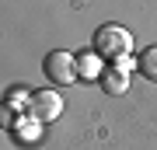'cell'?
Listing matches in <instances>:
<instances>
[{
    "instance_id": "6da1fadb",
    "label": "cell",
    "mask_w": 157,
    "mask_h": 150,
    "mask_svg": "<svg viewBox=\"0 0 157 150\" xmlns=\"http://www.w3.org/2000/svg\"><path fill=\"white\" fill-rule=\"evenodd\" d=\"M129 49H133V35H129V28L122 25H101L94 32V52L101 56V60H122V56H129Z\"/></svg>"
},
{
    "instance_id": "7a4b0ae2",
    "label": "cell",
    "mask_w": 157,
    "mask_h": 150,
    "mask_svg": "<svg viewBox=\"0 0 157 150\" xmlns=\"http://www.w3.org/2000/svg\"><path fill=\"white\" fill-rule=\"evenodd\" d=\"M42 73L52 84H63V87H67V84L77 80V56H70L67 49H52L42 60Z\"/></svg>"
},
{
    "instance_id": "3957f363",
    "label": "cell",
    "mask_w": 157,
    "mask_h": 150,
    "mask_svg": "<svg viewBox=\"0 0 157 150\" xmlns=\"http://www.w3.org/2000/svg\"><path fill=\"white\" fill-rule=\"evenodd\" d=\"M63 115V94H56V91H35L32 94V105H28V119H35V122H52V119Z\"/></svg>"
},
{
    "instance_id": "277c9868",
    "label": "cell",
    "mask_w": 157,
    "mask_h": 150,
    "mask_svg": "<svg viewBox=\"0 0 157 150\" xmlns=\"http://www.w3.org/2000/svg\"><path fill=\"white\" fill-rule=\"evenodd\" d=\"M101 73H105V67H101V56L94 49L77 52V80H101Z\"/></svg>"
},
{
    "instance_id": "5b68a950",
    "label": "cell",
    "mask_w": 157,
    "mask_h": 150,
    "mask_svg": "<svg viewBox=\"0 0 157 150\" xmlns=\"http://www.w3.org/2000/svg\"><path fill=\"white\" fill-rule=\"evenodd\" d=\"M101 91H105V94L108 98H119V94H126V91H129V73H122V70H105V73H101Z\"/></svg>"
},
{
    "instance_id": "8992f818",
    "label": "cell",
    "mask_w": 157,
    "mask_h": 150,
    "mask_svg": "<svg viewBox=\"0 0 157 150\" xmlns=\"http://www.w3.org/2000/svg\"><path fill=\"white\" fill-rule=\"evenodd\" d=\"M136 67H140V73L147 80H157V45H147L140 52V60H136Z\"/></svg>"
},
{
    "instance_id": "52a82bcc",
    "label": "cell",
    "mask_w": 157,
    "mask_h": 150,
    "mask_svg": "<svg viewBox=\"0 0 157 150\" xmlns=\"http://www.w3.org/2000/svg\"><path fill=\"white\" fill-rule=\"evenodd\" d=\"M17 136H21V143H39V136H42V129H39V122H35V119H28V122H21L17 126Z\"/></svg>"
},
{
    "instance_id": "ba28073f",
    "label": "cell",
    "mask_w": 157,
    "mask_h": 150,
    "mask_svg": "<svg viewBox=\"0 0 157 150\" xmlns=\"http://www.w3.org/2000/svg\"><path fill=\"white\" fill-rule=\"evenodd\" d=\"M7 101H11V108H25V112H28V105H32V94H28V91H21V87H14L11 94H7Z\"/></svg>"
},
{
    "instance_id": "9c48e42d",
    "label": "cell",
    "mask_w": 157,
    "mask_h": 150,
    "mask_svg": "<svg viewBox=\"0 0 157 150\" xmlns=\"http://www.w3.org/2000/svg\"><path fill=\"white\" fill-rule=\"evenodd\" d=\"M129 67H133V60H129V56H122V60H115V70H122V73H126Z\"/></svg>"
}]
</instances>
